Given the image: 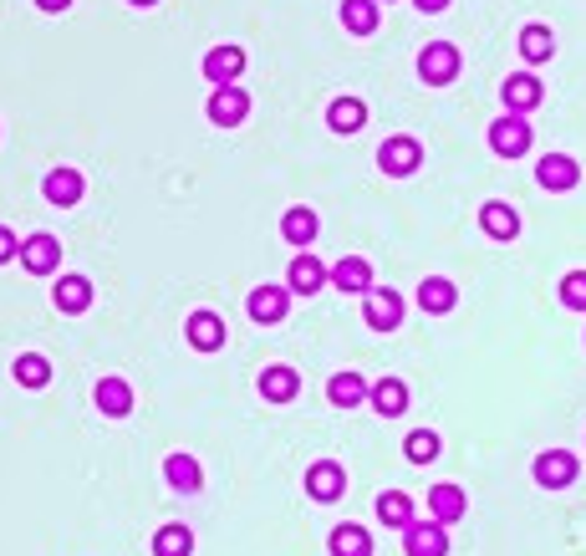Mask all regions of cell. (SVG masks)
I'll list each match as a JSON object with an SVG mask.
<instances>
[{"instance_id": "cell-38", "label": "cell", "mask_w": 586, "mask_h": 556, "mask_svg": "<svg viewBox=\"0 0 586 556\" xmlns=\"http://www.w3.org/2000/svg\"><path fill=\"white\" fill-rule=\"evenodd\" d=\"M413 6H419L423 16H439V11H449V6H455V0H413Z\"/></svg>"}, {"instance_id": "cell-33", "label": "cell", "mask_w": 586, "mask_h": 556, "mask_svg": "<svg viewBox=\"0 0 586 556\" xmlns=\"http://www.w3.org/2000/svg\"><path fill=\"white\" fill-rule=\"evenodd\" d=\"M11 378L21 388H31V393H37V388H51V363L41 358V352H21V358L11 363Z\"/></svg>"}, {"instance_id": "cell-11", "label": "cell", "mask_w": 586, "mask_h": 556, "mask_svg": "<svg viewBox=\"0 0 586 556\" xmlns=\"http://www.w3.org/2000/svg\"><path fill=\"white\" fill-rule=\"evenodd\" d=\"M403 556H449V526H439L433 516H413L403 526Z\"/></svg>"}, {"instance_id": "cell-35", "label": "cell", "mask_w": 586, "mask_h": 556, "mask_svg": "<svg viewBox=\"0 0 586 556\" xmlns=\"http://www.w3.org/2000/svg\"><path fill=\"white\" fill-rule=\"evenodd\" d=\"M443 455V439L433 435V429H413V435L403 439V460L408 465H433Z\"/></svg>"}, {"instance_id": "cell-27", "label": "cell", "mask_w": 586, "mask_h": 556, "mask_svg": "<svg viewBox=\"0 0 586 556\" xmlns=\"http://www.w3.org/2000/svg\"><path fill=\"white\" fill-rule=\"evenodd\" d=\"M281 235H286V245H301V251H312L316 235H322V215H316L312 205H291L286 215H281Z\"/></svg>"}, {"instance_id": "cell-15", "label": "cell", "mask_w": 586, "mask_h": 556, "mask_svg": "<svg viewBox=\"0 0 586 556\" xmlns=\"http://www.w3.org/2000/svg\"><path fill=\"white\" fill-rule=\"evenodd\" d=\"M184 338H189L194 352H219L229 342V326L219 312H209V306H199V312H189V322H184Z\"/></svg>"}, {"instance_id": "cell-4", "label": "cell", "mask_w": 586, "mask_h": 556, "mask_svg": "<svg viewBox=\"0 0 586 556\" xmlns=\"http://www.w3.org/2000/svg\"><path fill=\"white\" fill-rule=\"evenodd\" d=\"M378 169L388 174V179H413V174L423 169V144L413 134H393L378 144Z\"/></svg>"}, {"instance_id": "cell-7", "label": "cell", "mask_w": 586, "mask_h": 556, "mask_svg": "<svg viewBox=\"0 0 586 556\" xmlns=\"http://www.w3.org/2000/svg\"><path fill=\"white\" fill-rule=\"evenodd\" d=\"M204 118L215 123V128H240V123L251 118V92L240 82H225L209 92V103H204Z\"/></svg>"}, {"instance_id": "cell-24", "label": "cell", "mask_w": 586, "mask_h": 556, "mask_svg": "<svg viewBox=\"0 0 586 556\" xmlns=\"http://www.w3.org/2000/svg\"><path fill=\"white\" fill-rule=\"evenodd\" d=\"M326 286H336V291H368L372 286V261L368 255H342V261H332V266H326Z\"/></svg>"}, {"instance_id": "cell-1", "label": "cell", "mask_w": 586, "mask_h": 556, "mask_svg": "<svg viewBox=\"0 0 586 556\" xmlns=\"http://www.w3.org/2000/svg\"><path fill=\"white\" fill-rule=\"evenodd\" d=\"M485 144H490L495 158H526L530 144H536V128H530V118H520V113H500V118L490 123Z\"/></svg>"}, {"instance_id": "cell-14", "label": "cell", "mask_w": 586, "mask_h": 556, "mask_svg": "<svg viewBox=\"0 0 586 556\" xmlns=\"http://www.w3.org/2000/svg\"><path fill=\"white\" fill-rule=\"evenodd\" d=\"M41 194H47V205H57V209H77V205H82V194H87L82 169H72V164H57V169L41 179Z\"/></svg>"}, {"instance_id": "cell-36", "label": "cell", "mask_w": 586, "mask_h": 556, "mask_svg": "<svg viewBox=\"0 0 586 556\" xmlns=\"http://www.w3.org/2000/svg\"><path fill=\"white\" fill-rule=\"evenodd\" d=\"M556 296H561L566 312H582V316H586V266L566 271V276L556 281Z\"/></svg>"}, {"instance_id": "cell-12", "label": "cell", "mask_w": 586, "mask_h": 556, "mask_svg": "<svg viewBox=\"0 0 586 556\" xmlns=\"http://www.w3.org/2000/svg\"><path fill=\"white\" fill-rule=\"evenodd\" d=\"M92 302H97V286H92L87 276H77V271H67V276L51 281V306H57L61 316H82V312H92Z\"/></svg>"}, {"instance_id": "cell-31", "label": "cell", "mask_w": 586, "mask_h": 556, "mask_svg": "<svg viewBox=\"0 0 586 556\" xmlns=\"http://www.w3.org/2000/svg\"><path fill=\"white\" fill-rule=\"evenodd\" d=\"M342 26H348L352 37H378V26H383V6L378 0H342Z\"/></svg>"}, {"instance_id": "cell-3", "label": "cell", "mask_w": 586, "mask_h": 556, "mask_svg": "<svg viewBox=\"0 0 586 556\" xmlns=\"http://www.w3.org/2000/svg\"><path fill=\"white\" fill-rule=\"evenodd\" d=\"M576 475H582V460H576L572 449H540L536 460H530L536 490H572Z\"/></svg>"}, {"instance_id": "cell-20", "label": "cell", "mask_w": 586, "mask_h": 556, "mask_svg": "<svg viewBox=\"0 0 586 556\" xmlns=\"http://www.w3.org/2000/svg\"><path fill=\"white\" fill-rule=\"evenodd\" d=\"M255 388H261V399H265V403H296V393H301V373H296L291 363H271V368H261Z\"/></svg>"}, {"instance_id": "cell-19", "label": "cell", "mask_w": 586, "mask_h": 556, "mask_svg": "<svg viewBox=\"0 0 586 556\" xmlns=\"http://www.w3.org/2000/svg\"><path fill=\"white\" fill-rule=\"evenodd\" d=\"M306 496L322 500V506H332V500L348 496V470L336 460H316L312 470H306Z\"/></svg>"}, {"instance_id": "cell-40", "label": "cell", "mask_w": 586, "mask_h": 556, "mask_svg": "<svg viewBox=\"0 0 586 556\" xmlns=\"http://www.w3.org/2000/svg\"><path fill=\"white\" fill-rule=\"evenodd\" d=\"M128 6H138V11H148V6H158V0H128Z\"/></svg>"}, {"instance_id": "cell-26", "label": "cell", "mask_w": 586, "mask_h": 556, "mask_svg": "<svg viewBox=\"0 0 586 556\" xmlns=\"http://www.w3.org/2000/svg\"><path fill=\"white\" fill-rule=\"evenodd\" d=\"M326 128H332L336 138H352L368 128V103L362 97H332L326 103Z\"/></svg>"}, {"instance_id": "cell-30", "label": "cell", "mask_w": 586, "mask_h": 556, "mask_svg": "<svg viewBox=\"0 0 586 556\" xmlns=\"http://www.w3.org/2000/svg\"><path fill=\"white\" fill-rule=\"evenodd\" d=\"M459 306V286L449 276H423L419 281V312L429 316H449Z\"/></svg>"}, {"instance_id": "cell-18", "label": "cell", "mask_w": 586, "mask_h": 556, "mask_svg": "<svg viewBox=\"0 0 586 556\" xmlns=\"http://www.w3.org/2000/svg\"><path fill=\"white\" fill-rule=\"evenodd\" d=\"M92 403H97V413H102V419H128V413H133V383H128V378H118V373L97 378Z\"/></svg>"}, {"instance_id": "cell-5", "label": "cell", "mask_w": 586, "mask_h": 556, "mask_svg": "<svg viewBox=\"0 0 586 556\" xmlns=\"http://www.w3.org/2000/svg\"><path fill=\"white\" fill-rule=\"evenodd\" d=\"M403 296H398L393 286H368L362 291V322L372 326V332H398L403 326Z\"/></svg>"}, {"instance_id": "cell-21", "label": "cell", "mask_w": 586, "mask_h": 556, "mask_svg": "<svg viewBox=\"0 0 586 556\" xmlns=\"http://www.w3.org/2000/svg\"><path fill=\"white\" fill-rule=\"evenodd\" d=\"M164 480H168V490H179V496H199L204 490V470H199V460H194L189 449L164 455Z\"/></svg>"}, {"instance_id": "cell-23", "label": "cell", "mask_w": 586, "mask_h": 556, "mask_svg": "<svg viewBox=\"0 0 586 556\" xmlns=\"http://www.w3.org/2000/svg\"><path fill=\"white\" fill-rule=\"evenodd\" d=\"M423 506H429V516L439 520V526H459V520L469 516V496L465 490H459V485H433L429 496H423Z\"/></svg>"}, {"instance_id": "cell-16", "label": "cell", "mask_w": 586, "mask_h": 556, "mask_svg": "<svg viewBox=\"0 0 586 556\" xmlns=\"http://www.w3.org/2000/svg\"><path fill=\"white\" fill-rule=\"evenodd\" d=\"M536 184H540L546 194H572L576 184H582V164H576L572 154H540Z\"/></svg>"}, {"instance_id": "cell-13", "label": "cell", "mask_w": 586, "mask_h": 556, "mask_svg": "<svg viewBox=\"0 0 586 556\" xmlns=\"http://www.w3.org/2000/svg\"><path fill=\"white\" fill-rule=\"evenodd\" d=\"M479 231H485V241H495V245H510V241H520V209L515 205H505V199H485L479 205Z\"/></svg>"}, {"instance_id": "cell-41", "label": "cell", "mask_w": 586, "mask_h": 556, "mask_svg": "<svg viewBox=\"0 0 586 556\" xmlns=\"http://www.w3.org/2000/svg\"><path fill=\"white\" fill-rule=\"evenodd\" d=\"M378 6H388V0H378Z\"/></svg>"}, {"instance_id": "cell-17", "label": "cell", "mask_w": 586, "mask_h": 556, "mask_svg": "<svg viewBox=\"0 0 586 556\" xmlns=\"http://www.w3.org/2000/svg\"><path fill=\"white\" fill-rule=\"evenodd\" d=\"M286 286H291V296H316V291H326V266L316 261V251H296V255H291Z\"/></svg>"}, {"instance_id": "cell-2", "label": "cell", "mask_w": 586, "mask_h": 556, "mask_svg": "<svg viewBox=\"0 0 586 556\" xmlns=\"http://www.w3.org/2000/svg\"><path fill=\"white\" fill-rule=\"evenodd\" d=\"M419 82L423 87H449V82H459V67H465V57H459V47L455 41H423V51H419Z\"/></svg>"}, {"instance_id": "cell-28", "label": "cell", "mask_w": 586, "mask_h": 556, "mask_svg": "<svg viewBox=\"0 0 586 556\" xmlns=\"http://www.w3.org/2000/svg\"><path fill=\"white\" fill-rule=\"evenodd\" d=\"M515 47H520V57H526L530 67H546V61L556 57V31H550L546 21H526L520 37H515Z\"/></svg>"}, {"instance_id": "cell-22", "label": "cell", "mask_w": 586, "mask_h": 556, "mask_svg": "<svg viewBox=\"0 0 586 556\" xmlns=\"http://www.w3.org/2000/svg\"><path fill=\"white\" fill-rule=\"evenodd\" d=\"M408 403H413V393H408L403 378H378V383L368 388V409L383 413V419H403Z\"/></svg>"}, {"instance_id": "cell-39", "label": "cell", "mask_w": 586, "mask_h": 556, "mask_svg": "<svg viewBox=\"0 0 586 556\" xmlns=\"http://www.w3.org/2000/svg\"><path fill=\"white\" fill-rule=\"evenodd\" d=\"M37 11H47V16H61V11H72V0H37Z\"/></svg>"}, {"instance_id": "cell-9", "label": "cell", "mask_w": 586, "mask_h": 556, "mask_svg": "<svg viewBox=\"0 0 586 556\" xmlns=\"http://www.w3.org/2000/svg\"><path fill=\"white\" fill-rule=\"evenodd\" d=\"M500 103H505V113H520V118H530V113L546 103V82H540L536 72H510L500 82Z\"/></svg>"}, {"instance_id": "cell-29", "label": "cell", "mask_w": 586, "mask_h": 556, "mask_svg": "<svg viewBox=\"0 0 586 556\" xmlns=\"http://www.w3.org/2000/svg\"><path fill=\"white\" fill-rule=\"evenodd\" d=\"M326 552L332 556H372V531L362 520H336L332 536H326Z\"/></svg>"}, {"instance_id": "cell-32", "label": "cell", "mask_w": 586, "mask_h": 556, "mask_svg": "<svg viewBox=\"0 0 586 556\" xmlns=\"http://www.w3.org/2000/svg\"><path fill=\"white\" fill-rule=\"evenodd\" d=\"M154 556H194V531L184 520H168L154 531Z\"/></svg>"}, {"instance_id": "cell-25", "label": "cell", "mask_w": 586, "mask_h": 556, "mask_svg": "<svg viewBox=\"0 0 586 556\" xmlns=\"http://www.w3.org/2000/svg\"><path fill=\"white\" fill-rule=\"evenodd\" d=\"M368 388L372 383L358 368H342V373L326 378V403H332V409H362V403H368Z\"/></svg>"}, {"instance_id": "cell-10", "label": "cell", "mask_w": 586, "mask_h": 556, "mask_svg": "<svg viewBox=\"0 0 586 556\" xmlns=\"http://www.w3.org/2000/svg\"><path fill=\"white\" fill-rule=\"evenodd\" d=\"M245 47H240V41H219V47H209L204 51V82H215V87H225V82H240V77H245Z\"/></svg>"}, {"instance_id": "cell-6", "label": "cell", "mask_w": 586, "mask_h": 556, "mask_svg": "<svg viewBox=\"0 0 586 556\" xmlns=\"http://www.w3.org/2000/svg\"><path fill=\"white\" fill-rule=\"evenodd\" d=\"M286 312H291V286L286 281H265V286H255L251 296H245V316H251L255 326L286 322Z\"/></svg>"}, {"instance_id": "cell-37", "label": "cell", "mask_w": 586, "mask_h": 556, "mask_svg": "<svg viewBox=\"0 0 586 556\" xmlns=\"http://www.w3.org/2000/svg\"><path fill=\"white\" fill-rule=\"evenodd\" d=\"M16 251H21V235H16L11 225H0V266H11Z\"/></svg>"}, {"instance_id": "cell-8", "label": "cell", "mask_w": 586, "mask_h": 556, "mask_svg": "<svg viewBox=\"0 0 586 556\" xmlns=\"http://www.w3.org/2000/svg\"><path fill=\"white\" fill-rule=\"evenodd\" d=\"M16 261L26 266V276H57L61 271V241L57 235H47V231L26 235L21 251H16Z\"/></svg>"}, {"instance_id": "cell-34", "label": "cell", "mask_w": 586, "mask_h": 556, "mask_svg": "<svg viewBox=\"0 0 586 556\" xmlns=\"http://www.w3.org/2000/svg\"><path fill=\"white\" fill-rule=\"evenodd\" d=\"M378 520H383V526H393V531H403L408 520H413V496H408V490H383V496H378Z\"/></svg>"}]
</instances>
